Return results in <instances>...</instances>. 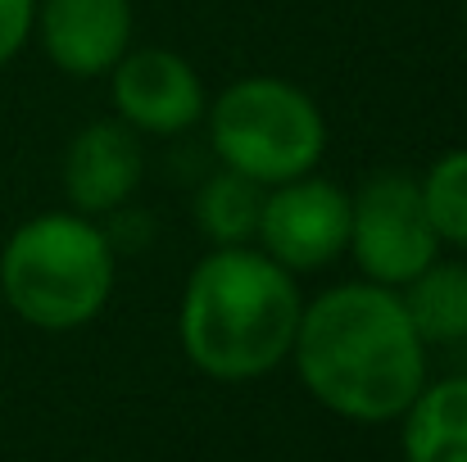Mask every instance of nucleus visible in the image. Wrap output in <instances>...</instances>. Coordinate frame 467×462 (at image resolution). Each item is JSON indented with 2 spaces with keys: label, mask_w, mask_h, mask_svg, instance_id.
Here are the masks:
<instances>
[{
  "label": "nucleus",
  "mask_w": 467,
  "mask_h": 462,
  "mask_svg": "<svg viewBox=\"0 0 467 462\" xmlns=\"http://www.w3.org/2000/svg\"><path fill=\"white\" fill-rule=\"evenodd\" d=\"M291 363L313 399L345 422H395L427 385V344L400 291L345 282L305 304Z\"/></svg>",
  "instance_id": "nucleus-1"
},
{
  "label": "nucleus",
  "mask_w": 467,
  "mask_h": 462,
  "mask_svg": "<svg viewBox=\"0 0 467 462\" xmlns=\"http://www.w3.org/2000/svg\"><path fill=\"white\" fill-rule=\"evenodd\" d=\"M300 313L305 300L296 272L273 263L264 250H209L182 291V354L213 381H259L291 358Z\"/></svg>",
  "instance_id": "nucleus-2"
},
{
  "label": "nucleus",
  "mask_w": 467,
  "mask_h": 462,
  "mask_svg": "<svg viewBox=\"0 0 467 462\" xmlns=\"http://www.w3.org/2000/svg\"><path fill=\"white\" fill-rule=\"evenodd\" d=\"M0 295L36 331H78L114 295V241L96 218L36 213L0 250Z\"/></svg>",
  "instance_id": "nucleus-3"
},
{
  "label": "nucleus",
  "mask_w": 467,
  "mask_h": 462,
  "mask_svg": "<svg viewBox=\"0 0 467 462\" xmlns=\"http://www.w3.org/2000/svg\"><path fill=\"white\" fill-rule=\"evenodd\" d=\"M209 141L223 168L282 186L317 172L327 154V118L309 91L282 77H241L209 109Z\"/></svg>",
  "instance_id": "nucleus-4"
},
{
  "label": "nucleus",
  "mask_w": 467,
  "mask_h": 462,
  "mask_svg": "<svg viewBox=\"0 0 467 462\" xmlns=\"http://www.w3.org/2000/svg\"><path fill=\"white\" fill-rule=\"evenodd\" d=\"M363 272V282L377 286H409L427 263L441 259V236L427 218L422 186L413 172H372L349 195V245H345Z\"/></svg>",
  "instance_id": "nucleus-5"
},
{
  "label": "nucleus",
  "mask_w": 467,
  "mask_h": 462,
  "mask_svg": "<svg viewBox=\"0 0 467 462\" xmlns=\"http://www.w3.org/2000/svg\"><path fill=\"white\" fill-rule=\"evenodd\" d=\"M259 250L286 272H317L349 245V190L305 172L264 190Z\"/></svg>",
  "instance_id": "nucleus-6"
},
{
  "label": "nucleus",
  "mask_w": 467,
  "mask_h": 462,
  "mask_svg": "<svg viewBox=\"0 0 467 462\" xmlns=\"http://www.w3.org/2000/svg\"><path fill=\"white\" fill-rule=\"evenodd\" d=\"M109 91L119 123H128L137 137H182L209 109L204 82L191 68V59L159 46L128 50L109 68Z\"/></svg>",
  "instance_id": "nucleus-7"
},
{
  "label": "nucleus",
  "mask_w": 467,
  "mask_h": 462,
  "mask_svg": "<svg viewBox=\"0 0 467 462\" xmlns=\"http://www.w3.org/2000/svg\"><path fill=\"white\" fill-rule=\"evenodd\" d=\"M46 59L68 77H105L132 50V0H36Z\"/></svg>",
  "instance_id": "nucleus-8"
},
{
  "label": "nucleus",
  "mask_w": 467,
  "mask_h": 462,
  "mask_svg": "<svg viewBox=\"0 0 467 462\" xmlns=\"http://www.w3.org/2000/svg\"><path fill=\"white\" fill-rule=\"evenodd\" d=\"M141 177H146L141 141L119 118L87 123L64 150V195L82 218H105L128 209Z\"/></svg>",
  "instance_id": "nucleus-9"
},
{
  "label": "nucleus",
  "mask_w": 467,
  "mask_h": 462,
  "mask_svg": "<svg viewBox=\"0 0 467 462\" xmlns=\"http://www.w3.org/2000/svg\"><path fill=\"white\" fill-rule=\"evenodd\" d=\"M400 422L404 462H467V376L422 385Z\"/></svg>",
  "instance_id": "nucleus-10"
},
{
  "label": "nucleus",
  "mask_w": 467,
  "mask_h": 462,
  "mask_svg": "<svg viewBox=\"0 0 467 462\" xmlns=\"http://www.w3.org/2000/svg\"><path fill=\"white\" fill-rule=\"evenodd\" d=\"M400 300L422 344H467V263H427L409 286H400Z\"/></svg>",
  "instance_id": "nucleus-11"
},
{
  "label": "nucleus",
  "mask_w": 467,
  "mask_h": 462,
  "mask_svg": "<svg viewBox=\"0 0 467 462\" xmlns=\"http://www.w3.org/2000/svg\"><path fill=\"white\" fill-rule=\"evenodd\" d=\"M264 190L254 177H241L232 168H218L213 177L200 181L195 190V227L213 250L227 245H254L259 236V213H264Z\"/></svg>",
  "instance_id": "nucleus-12"
},
{
  "label": "nucleus",
  "mask_w": 467,
  "mask_h": 462,
  "mask_svg": "<svg viewBox=\"0 0 467 462\" xmlns=\"http://www.w3.org/2000/svg\"><path fill=\"white\" fill-rule=\"evenodd\" d=\"M418 186H422V204H427V218L441 245L467 250V146L441 154L418 177Z\"/></svg>",
  "instance_id": "nucleus-13"
},
{
  "label": "nucleus",
  "mask_w": 467,
  "mask_h": 462,
  "mask_svg": "<svg viewBox=\"0 0 467 462\" xmlns=\"http://www.w3.org/2000/svg\"><path fill=\"white\" fill-rule=\"evenodd\" d=\"M36 23V0H0V68L27 46Z\"/></svg>",
  "instance_id": "nucleus-14"
},
{
  "label": "nucleus",
  "mask_w": 467,
  "mask_h": 462,
  "mask_svg": "<svg viewBox=\"0 0 467 462\" xmlns=\"http://www.w3.org/2000/svg\"><path fill=\"white\" fill-rule=\"evenodd\" d=\"M463 14H467V9H463Z\"/></svg>",
  "instance_id": "nucleus-15"
}]
</instances>
